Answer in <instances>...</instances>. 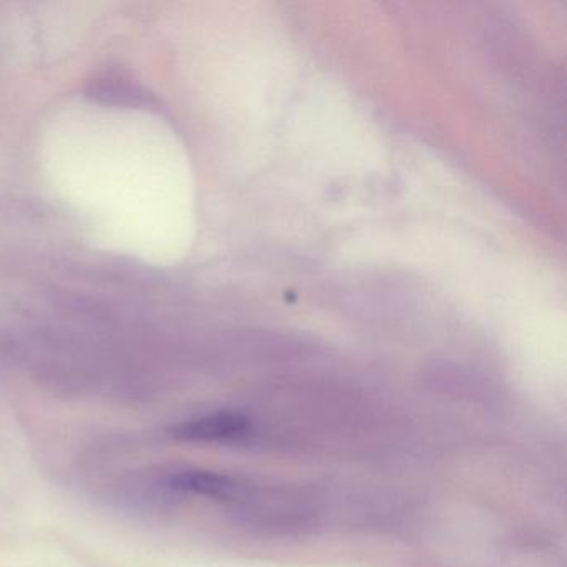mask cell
Listing matches in <instances>:
<instances>
[{
    "mask_svg": "<svg viewBox=\"0 0 567 567\" xmlns=\"http://www.w3.org/2000/svg\"><path fill=\"white\" fill-rule=\"evenodd\" d=\"M248 426L250 423L244 414L218 411V413L182 421L172 426L171 434L175 440L207 443V441H227L244 436L247 434Z\"/></svg>",
    "mask_w": 567,
    "mask_h": 567,
    "instance_id": "obj_1",
    "label": "cell"
},
{
    "mask_svg": "<svg viewBox=\"0 0 567 567\" xmlns=\"http://www.w3.org/2000/svg\"><path fill=\"white\" fill-rule=\"evenodd\" d=\"M171 487L181 493L197 494L212 499H231L237 496L238 484L224 474L210 471H181L171 477Z\"/></svg>",
    "mask_w": 567,
    "mask_h": 567,
    "instance_id": "obj_2",
    "label": "cell"
}]
</instances>
